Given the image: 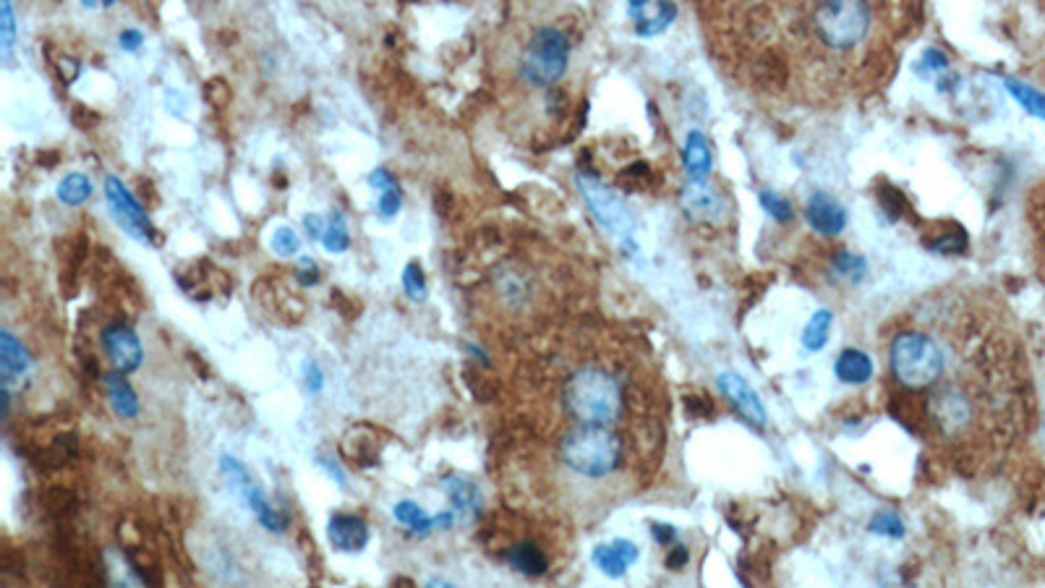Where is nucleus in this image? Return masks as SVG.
<instances>
[{
	"mask_svg": "<svg viewBox=\"0 0 1045 588\" xmlns=\"http://www.w3.org/2000/svg\"><path fill=\"white\" fill-rule=\"evenodd\" d=\"M369 183L374 186L377 191H392V189H400L398 186V178L392 176L390 170L387 168H377V170H371V176H369Z\"/></svg>",
	"mask_w": 1045,
	"mask_h": 588,
	"instance_id": "nucleus-36",
	"label": "nucleus"
},
{
	"mask_svg": "<svg viewBox=\"0 0 1045 588\" xmlns=\"http://www.w3.org/2000/svg\"><path fill=\"white\" fill-rule=\"evenodd\" d=\"M403 288H405V293H408V298H411V301H424L426 293H429V288H426L424 270H421V264H418V262L405 264Z\"/></svg>",
	"mask_w": 1045,
	"mask_h": 588,
	"instance_id": "nucleus-26",
	"label": "nucleus"
},
{
	"mask_svg": "<svg viewBox=\"0 0 1045 588\" xmlns=\"http://www.w3.org/2000/svg\"><path fill=\"white\" fill-rule=\"evenodd\" d=\"M220 474H223V479H225V484H228L230 492L236 494L246 510H251V513L257 515L259 523H262L267 531H277V534L285 531V526H288V515H283L275 505H270V500L264 497V492L259 489L257 481L251 479V474L246 471V466H243L241 460L230 458V455H223V458H220Z\"/></svg>",
	"mask_w": 1045,
	"mask_h": 588,
	"instance_id": "nucleus-5",
	"label": "nucleus"
},
{
	"mask_svg": "<svg viewBox=\"0 0 1045 588\" xmlns=\"http://www.w3.org/2000/svg\"><path fill=\"white\" fill-rule=\"evenodd\" d=\"M562 403L575 424L612 426L625 413L627 392L622 379L607 366L588 364L567 377Z\"/></svg>",
	"mask_w": 1045,
	"mask_h": 588,
	"instance_id": "nucleus-2",
	"label": "nucleus"
},
{
	"mask_svg": "<svg viewBox=\"0 0 1045 588\" xmlns=\"http://www.w3.org/2000/svg\"><path fill=\"white\" fill-rule=\"evenodd\" d=\"M719 61L763 95L842 102L894 71L920 8L829 0L795 6H706Z\"/></svg>",
	"mask_w": 1045,
	"mask_h": 588,
	"instance_id": "nucleus-1",
	"label": "nucleus"
},
{
	"mask_svg": "<svg viewBox=\"0 0 1045 588\" xmlns=\"http://www.w3.org/2000/svg\"><path fill=\"white\" fill-rule=\"evenodd\" d=\"M327 536H330L332 547L340 549V552H364V547L369 544L371 534L369 526H366L364 518L358 515H345L338 513L330 518V526H327Z\"/></svg>",
	"mask_w": 1045,
	"mask_h": 588,
	"instance_id": "nucleus-10",
	"label": "nucleus"
},
{
	"mask_svg": "<svg viewBox=\"0 0 1045 588\" xmlns=\"http://www.w3.org/2000/svg\"><path fill=\"white\" fill-rule=\"evenodd\" d=\"M272 249H275V254H280V257H293V254L301 251V238H298L296 230L283 225V228H277L275 236H272Z\"/></svg>",
	"mask_w": 1045,
	"mask_h": 588,
	"instance_id": "nucleus-29",
	"label": "nucleus"
},
{
	"mask_svg": "<svg viewBox=\"0 0 1045 588\" xmlns=\"http://www.w3.org/2000/svg\"><path fill=\"white\" fill-rule=\"evenodd\" d=\"M578 186L580 191H583V196H586V202L591 204L596 220H599L604 228H609L612 233H617V236H627V233H630V228H633L630 212H627L625 204H622L607 186H601V183L591 176H578Z\"/></svg>",
	"mask_w": 1045,
	"mask_h": 588,
	"instance_id": "nucleus-7",
	"label": "nucleus"
},
{
	"mask_svg": "<svg viewBox=\"0 0 1045 588\" xmlns=\"http://www.w3.org/2000/svg\"><path fill=\"white\" fill-rule=\"evenodd\" d=\"M761 204H763V210L769 212L771 217H776V220H782V223L792 217V204H789L787 199H782V196L771 194V191H763Z\"/></svg>",
	"mask_w": 1045,
	"mask_h": 588,
	"instance_id": "nucleus-31",
	"label": "nucleus"
},
{
	"mask_svg": "<svg viewBox=\"0 0 1045 588\" xmlns=\"http://www.w3.org/2000/svg\"><path fill=\"white\" fill-rule=\"evenodd\" d=\"M570 34L562 27L544 24L528 34L523 53H520V79L533 89H552L565 76L570 66Z\"/></svg>",
	"mask_w": 1045,
	"mask_h": 588,
	"instance_id": "nucleus-4",
	"label": "nucleus"
},
{
	"mask_svg": "<svg viewBox=\"0 0 1045 588\" xmlns=\"http://www.w3.org/2000/svg\"><path fill=\"white\" fill-rule=\"evenodd\" d=\"M322 244H324V249L332 251V254H343V251H348V246H351V233H348V225H345L343 212H332L330 215V223H327V230H324Z\"/></svg>",
	"mask_w": 1045,
	"mask_h": 588,
	"instance_id": "nucleus-25",
	"label": "nucleus"
},
{
	"mask_svg": "<svg viewBox=\"0 0 1045 588\" xmlns=\"http://www.w3.org/2000/svg\"><path fill=\"white\" fill-rule=\"evenodd\" d=\"M870 528L876 531V534H886V536H904V526L902 521H899L897 515H891V513H878L876 518H873V523H870Z\"/></svg>",
	"mask_w": 1045,
	"mask_h": 588,
	"instance_id": "nucleus-32",
	"label": "nucleus"
},
{
	"mask_svg": "<svg viewBox=\"0 0 1045 588\" xmlns=\"http://www.w3.org/2000/svg\"><path fill=\"white\" fill-rule=\"evenodd\" d=\"M834 369L836 377L842 379V382H847V385H863V382L870 379V374H873V361H870L863 351L847 348V351L839 353Z\"/></svg>",
	"mask_w": 1045,
	"mask_h": 588,
	"instance_id": "nucleus-20",
	"label": "nucleus"
},
{
	"mask_svg": "<svg viewBox=\"0 0 1045 588\" xmlns=\"http://www.w3.org/2000/svg\"><path fill=\"white\" fill-rule=\"evenodd\" d=\"M719 390L724 392V398H727L729 403L737 408V413L745 416L750 424H766V408H763L761 398H758L756 390H753L740 374H722V377H719Z\"/></svg>",
	"mask_w": 1045,
	"mask_h": 588,
	"instance_id": "nucleus-9",
	"label": "nucleus"
},
{
	"mask_svg": "<svg viewBox=\"0 0 1045 588\" xmlns=\"http://www.w3.org/2000/svg\"><path fill=\"white\" fill-rule=\"evenodd\" d=\"M442 489L450 497L452 513H460L463 518H476L481 513V492L473 481L460 479V476H447L442 481Z\"/></svg>",
	"mask_w": 1045,
	"mask_h": 588,
	"instance_id": "nucleus-15",
	"label": "nucleus"
},
{
	"mask_svg": "<svg viewBox=\"0 0 1045 588\" xmlns=\"http://www.w3.org/2000/svg\"><path fill=\"white\" fill-rule=\"evenodd\" d=\"M685 168H688L693 183H706L708 173H711V147L701 131H690L688 144H685Z\"/></svg>",
	"mask_w": 1045,
	"mask_h": 588,
	"instance_id": "nucleus-17",
	"label": "nucleus"
},
{
	"mask_svg": "<svg viewBox=\"0 0 1045 588\" xmlns=\"http://www.w3.org/2000/svg\"><path fill=\"white\" fill-rule=\"evenodd\" d=\"M118 42H121L123 50H129V53H134V50H139L144 45V34L139 32V29H126V32H121Z\"/></svg>",
	"mask_w": 1045,
	"mask_h": 588,
	"instance_id": "nucleus-38",
	"label": "nucleus"
},
{
	"mask_svg": "<svg viewBox=\"0 0 1045 588\" xmlns=\"http://www.w3.org/2000/svg\"><path fill=\"white\" fill-rule=\"evenodd\" d=\"M298 280L304 285H314L319 280V270H317V264L311 262V259H301V270L296 272Z\"/></svg>",
	"mask_w": 1045,
	"mask_h": 588,
	"instance_id": "nucleus-39",
	"label": "nucleus"
},
{
	"mask_svg": "<svg viewBox=\"0 0 1045 588\" xmlns=\"http://www.w3.org/2000/svg\"><path fill=\"white\" fill-rule=\"evenodd\" d=\"M304 377H306V387H309V392H322L324 374H322V369L314 364V361H306L304 364Z\"/></svg>",
	"mask_w": 1045,
	"mask_h": 588,
	"instance_id": "nucleus-37",
	"label": "nucleus"
},
{
	"mask_svg": "<svg viewBox=\"0 0 1045 588\" xmlns=\"http://www.w3.org/2000/svg\"><path fill=\"white\" fill-rule=\"evenodd\" d=\"M682 207L695 217H714L722 210V196L716 194L714 186L706 183H693L682 191Z\"/></svg>",
	"mask_w": 1045,
	"mask_h": 588,
	"instance_id": "nucleus-18",
	"label": "nucleus"
},
{
	"mask_svg": "<svg viewBox=\"0 0 1045 588\" xmlns=\"http://www.w3.org/2000/svg\"><path fill=\"white\" fill-rule=\"evenodd\" d=\"M105 196H108V207L113 212L115 223L121 225L131 238L142 241V244H157V228L152 225L142 204L136 202V196L123 186L121 178L108 176Z\"/></svg>",
	"mask_w": 1045,
	"mask_h": 588,
	"instance_id": "nucleus-6",
	"label": "nucleus"
},
{
	"mask_svg": "<svg viewBox=\"0 0 1045 588\" xmlns=\"http://www.w3.org/2000/svg\"><path fill=\"white\" fill-rule=\"evenodd\" d=\"M638 560V547L627 539H614L612 544H599L594 549V565L607 578H620Z\"/></svg>",
	"mask_w": 1045,
	"mask_h": 588,
	"instance_id": "nucleus-12",
	"label": "nucleus"
},
{
	"mask_svg": "<svg viewBox=\"0 0 1045 588\" xmlns=\"http://www.w3.org/2000/svg\"><path fill=\"white\" fill-rule=\"evenodd\" d=\"M651 534L656 536V539L661 541V544H667V541H675V528H667V526H654L651 528Z\"/></svg>",
	"mask_w": 1045,
	"mask_h": 588,
	"instance_id": "nucleus-42",
	"label": "nucleus"
},
{
	"mask_svg": "<svg viewBox=\"0 0 1045 588\" xmlns=\"http://www.w3.org/2000/svg\"><path fill=\"white\" fill-rule=\"evenodd\" d=\"M204 95H207V100L212 102L215 108H225L230 102V87L223 79H212V82H207V87H204Z\"/></svg>",
	"mask_w": 1045,
	"mask_h": 588,
	"instance_id": "nucleus-33",
	"label": "nucleus"
},
{
	"mask_svg": "<svg viewBox=\"0 0 1045 588\" xmlns=\"http://www.w3.org/2000/svg\"><path fill=\"white\" fill-rule=\"evenodd\" d=\"M1009 89H1012L1014 95L1019 97V102H1022L1030 113L1045 118V97L1043 95H1038L1035 89L1025 87V84H1017V82H1009Z\"/></svg>",
	"mask_w": 1045,
	"mask_h": 588,
	"instance_id": "nucleus-30",
	"label": "nucleus"
},
{
	"mask_svg": "<svg viewBox=\"0 0 1045 588\" xmlns=\"http://www.w3.org/2000/svg\"><path fill=\"white\" fill-rule=\"evenodd\" d=\"M836 270L842 275H852V278H860L865 272V259L852 257V254H839L836 257Z\"/></svg>",
	"mask_w": 1045,
	"mask_h": 588,
	"instance_id": "nucleus-34",
	"label": "nucleus"
},
{
	"mask_svg": "<svg viewBox=\"0 0 1045 588\" xmlns=\"http://www.w3.org/2000/svg\"><path fill=\"white\" fill-rule=\"evenodd\" d=\"M105 565H108L110 588H147L134 562L123 552H118V549H110L108 555H105Z\"/></svg>",
	"mask_w": 1045,
	"mask_h": 588,
	"instance_id": "nucleus-19",
	"label": "nucleus"
},
{
	"mask_svg": "<svg viewBox=\"0 0 1045 588\" xmlns=\"http://www.w3.org/2000/svg\"><path fill=\"white\" fill-rule=\"evenodd\" d=\"M426 588H455V586L447 581H442V578H432V581L426 583Z\"/></svg>",
	"mask_w": 1045,
	"mask_h": 588,
	"instance_id": "nucleus-43",
	"label": "nucleus"
},
{
	"mask_svg": "<svg viewBox=\"0 0 1045 588\" xmlns=\"http://www.w3.org/2000/svg\"><path fill=\"white\" fill-rule=\"evenodd\" d=\"M102 348L108 353L115 372L121 374L136 372L144 361L142 340L136 338V332L129 325H123V322H115V325H108L102 330Z\"/></svg>",
	"mask_w": 1045,
	"mask_h": 588,
	"instance_id": "nucleus-8",
	"label": "nucleus"
},
{
	"mask_svg": "<svg viewBox=\"0 0 1045 588\" xmlns=\"http://www.w3.org/2000/svg\"><path fill=\"white\" fill-rule=\"evenodd\" d=\"M625 440L612 426L575 424L562 437L560 455L570 471L583 479H607L625 463Z\"/></svg>",
	"mask_w": 1045,
	"mask_h": 588,
	"instance_id": "nucleus-3",
	"label": "nucleus"
},
{
	"mask_svg": "<svg viewBox=\"0 0 1045 588\" xmlns=\"http://www.w3.org/2000/svg\"><path fill=\"white\" fill-rule=\"evenodd\" d=\"M829 332H831V311H816L813 317H810V322L805 325V332H803V345L808 348V351H821L823 345H826V340H829Z\"/></svg>",
	"mask_w": 1045,
	"mask_h": 588,
	"instance_id": "nucleus-24",
	"label": "nucleus"
},
{
	"mask_svg": "<svg viewBox=\"0 0 1045 588\" xmlns=\"http://www.w3.org/2000/svg\"><path fill=\"white\" fill-rule=\"evenodd\" d=\"M1035 202H1032V225H1035V244L1045 267V189H1035Z\"/></svg>",
	"mask_w": 1045,
	"mask_h": 588,
	"instance_id": "nucleus-28",
	"label": "nucleus"
},
{
	"mask_svg": "<svg viewBox=\"0 0 1045 588\" xmlns=\"http://www.w3.org/2000/svg\"><path fill=\"white\" fill-rule=\"evenodd\" d=\"M505 560L510 562V568H515L523 575H544L549 565L547 555L536 544H515V547L507 549Z\"/></svg>",
	"mask_w": 1045,
	"mask_h": 588,
	"instance_id": "nucleus-21",
	"label": "nucleus"
},
{
	"mask_svg": "<svg viewBox=\"0 0 1045 588\" xmlns=\"http://www.w3.org/2000/svg\"><path fill=\"white\" fill-rule=\"evenodd\" d=\"M627 11H630V19L635 21L638 34H643V37H654V34L664 32L677 16V8L672 3H643V0L630 3Z\"/></svg>",
	"mask_w": 1045,
	"mask_h": 588,
	"instance_id": "nucleus-13",
	"label": "nucleus"
},
{
	"mask_svg": "<svg viewBox=\"0 0 1045 588\" xmlns=\"http://www.w3.org/2000/svg\"><path fill=\"white\" fill-rule=\"evenodd\" d=\"M14 40H16L14 6H11V3H3V6H0V45H3V61L11 58Z\"/></svg>",
	"mask_w": 1045,
	"mask_h": 588,
	"instance_id": "nucleus-27",
	"label": "nucleus"
},
{
	"mask_svg": "<svg viewBox=\"0 0 1045 588\" xmlns=\"http://www.w3.org/2000/svg\"><path fill=\"white\" fill-rule=\"evenodd\" d=\"M29 366H32V353L27 351V345L21 343L14 332H0V374H3V387L11 385L21 374H27Z\"/></svg>",
	"mask_w": 1045,
	"mask_h": 588,
	"instance_id": "nucleus-14",
	"label": "nucleus"
},
{
	"mask_svg": "<svg viewBox=\"0 0 1045 588\" xmlns=\"http://www.w3.org/2000/svg\"><path fill=\"white\" fill-rule=\"evenodd\" d=\"M317 460H319V466L327 468V474H330L332 479H338L340 487H345V474H343V471H340L338 466H335V463H332V460H327V458H317Z\"/></svg>",
	"mask_w": 1045,
	"mask_h": 588,
	"instance_id": "nucleus-41",
	"label": "nucleus"
},
{
	"mask_svg": "<svg viewBox=\"0 0 1045 588\" xmlns=\"http://www.w3.org/2000/svg\"><path fill=\"white\" fill-rule=\"evenodd\" d=\"M304 228L309 230V236H311V238H319V241H322V236H324V230H327V225L322 223V217H317V215H306V217H304Z\"/></svg>",
	"mask_w": 1045,
	"mask_h": 588,
	"instance_id": "nucleus-40",
	"label": "nucleus"
},
{
	"mask_svg": "<svg viewBox=\"0 0 1045 588\" xmlns=\"http://www.w3.org/2000/svg\"><path fill=\"white\" fill-rule=\"evenodd\" d=\"M105 390H108V400L113 411L121 416V419H136L139 416V398H136L134 387L126 379V374L113 372L105 377Z\"/></svg>",
	"mask_w": 1045,
	"mask_h": 588,
	"instance_id": "nucleus-16",
	"label": "nucleus"
},
{
	"mask_svg": "<svg viewBox=\"0 0 1045 588\" xmlns=\"http://www.w3.org/2000/svg\"><path fill=\"white\" fill-rule=\"evenodd\" d=\"M400 202H403L400 189H392V191H385V194H379V212H382V217L390 220V217L398 215Z\"/></svg>",
	"mask_w": 1045,
	"mask_h": 588,
	"instance_id": "nucleus-35",
	"label": "nucleus"
},
{
	"mask_svg": "<svg viewBox=\"0 0 1045 588\" xmlns=\"http://www.w3.org/2000/svg\"><path fill=\"white\" fill-rule=\"evenodd\" d=\"M805 217L813 225V230H818L823 236H836L847 225V212H844L842 204L836 202L834 196L823 194V191L810 196V202L805 204Z\"/></svg>",
	"mask_w": 1045,
	"mask_h": 588,
	"instance_id": "nucleus-11",
	"label": "nucleus"
},
{
	"mask_svg": "<svg viewBox=\"0 0 1045 588\" xmlns=\"http://www.w3.org/2000/svg\"><path fill=\"white\" fill-rule=\"evenodd\" d=\"M392 515H395V521L408 526L413 534L418 536H426L429 531L437 528V518H434V515H426L424 507H418L416 502L411 500H400L398 505L392 507Z\"/></svg>",
	"mask_w": 1045,
	"mask_h": 588,
	"instance_id": "nucleus-22",
	"label": "nucleus"
},
{
	"mask_svg": "<svg viewBox=\"0 0 1045 588\" xmlns=\"http://www.w3.org/2000/svg\"><path fill=\"white\" fill-rule=\"evenodd\" d=\"M92 196V181H89L84 173H68L61 183H58V199L68 207H81Z\"/></svg>",
	"mask_w": 1045,
	"mask_h": 588,
	"instance_id": "nucleus-23",
	"label": "nucleus"
}]
</instances>
